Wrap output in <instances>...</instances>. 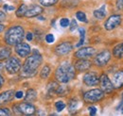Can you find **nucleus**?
<instances>
[{
  "label": "nucleus",
  "mask_w": 123,
  "mask_h": 116,
  "mask_svg": "<svg viewBox=\"0 0 123 116\" xmlns=\"http://www.w3.org/2000/svg\"><path fill=\"white\" fill-rule=\"evenodd\" d=\"M4 29H5V27H4V25H2V24H0V33L4 30Z\"/></svg>",
  "instance_id": "obj_40"
},
{
  "label": "nucleus",
  "mask_w": 123,
  "mask_h": 116,
  "mask_svg": "<svg viewBox=\"0 0 123 116\" xmlns=\"http://www.w3.org/2000/svg\"><path fill=\"white\" fill-rule=\"evenodd\" d=\"M121 101L123 102V93H122V94H121Z\"/></svg>",
  "instance_id": "obj_43"
},
{
  "label": "nucleus",
  "mask_w": 123,
  "mask_h": 116,
  "mask_svg": "<svg viewBox=\"0 0 123 116\" xmlns=\"http://www.w3.org/2000/svg\"><path fill=\"white\" fill-rule=\"evenodd\" d=\"M14 97V91L13 90H9L6 91L4 93H0V106L8 104L9 102H11Z\"/></svg>",
  "instance_id": "obj_18"
},
{
  "label": "nucleus",
  "mask_w": 123,
  "mask_h": 116,
  "mask_svg": "<svg viewBox=\"0 0 123 116\" xmlns=\"http://www.w3.org/2000/svg\"><path fill=\"white\" fill-rule=\"evenodd\" d=\"M69 24H70V20L68 18H62L60 20V26L63 29L67 28L69 26Z\"/></svg>",
  "instance_id": "obj_29"
},
{
  "label": "nucleus",
  "mask_w": 123,
  "mask_h": 116,
  "mask_svg": "<svg viewBox=\"0 0 123 116\" xmlns=\"http://www.w3.org/2000/svg\"><path fill=\"white\" fill-rule=\"evenodd\" d=\"M111 81L114 85L115 90H121L123 89V69L117 70L116 72H114L113 76L111 78Z\"/></svg>",
  "instance_id": "obj_14"
},
{
  "label": "nucleus",
  "mask_w": 123,
  "mask_h": 116,
  "mask_svg": "<svg viewBox=\"0 0 123 116\" xmlns=\"http://www.w3.org/2000/svg\"><path fill=\"white\" fill-rule=\"evenodd\" d=\"M105 97V93L100 89H91L89 91H86L82 94V99L86 104H96L102 101Z\"/></svg>",
  "instance_id": "obj_5"
},
{
  "label": "nucleus",
  "mask_w": 123,
  "mask_h": 116,
  "mask_svg": "<svg viewBox=\"0 0 123 116\" xmlns=\"http://www.w3.org/2000/svg\"><path fill=\"white\" fill-rule=\"evenodd\" d=\"M123 23V15L120 13H114L111 14L105 20L103 24V28L107 31H113L120 27Z\"/></svg>",
  "instance_id": "obj_6"
},
{
  "label": "nucleus",
  "mask_w": 123,
  "mask_h": 116,
  "mask_svg": "<svg viewBox=\"0 0 123 116\" xmlns=\"http://www.w3.org/2000/svg\"><path fill=\"white\" fill-rule=\"evenodd\" d=\"M96 53H97V49L95 47H93V46H84V47L79 48L77 51L74 53V58L76 59H80V58L89 59V58H93Z\"/></svg>",
  "instance_id": "obj_9"
},
{
  "label": "nucleus",
  "mask_w": 123,
  "mask_h": 116,
  "mask_svg": "<svg viewBox=\"0 0 123 116\" xmlns=\"http://www.w3.org/2000/svg\"><path fill=\"white\" fill-rule=\"evenodd\" d=\"M57 82L62 84H67L76 77V70L74 65L69 61H63L55 70L54 74Z\"/></svg>",
  "instance_id": "obj_2"
},
{
  "label": "nucleus",
  "mask_w": 123,
  "mask_h": 116,
  "mask_svg": "<svg viewBox=\"0 0 123 116\" xmlns=\"http://www.w3.org/2000/svg\"><path fill=\"white\" fill-rule=\"evenodd\" d=\"M27 5H25V4H22L19 8H18V10L16 11V16L18 17V18H22V17H24L25 16V12H26V11H27Z\"/></svg>",
  "instance_id": "obj_26"
},
{
  "label": "nucleus",
  "mask_w": 123,
  "mask_h": 116,
  "mask_svg": "<svg viewBox=\"0 0 123 116\" xmlns=\"http://www.w3.org/2000/svg\"><path fill=\"white\" fill-rule=\"evenodd\" d=\"M59 2V0H39L40 5H42V7H52L54 5H56Z\"/></svg>",
  "instance_id": "obj_25"
},
{
  "label": "nucleus",
  "mask_w": 123,
  "mask_h": 116,
  "mask_svg": "<svg viewBox=\"0 0 123 116\" xmlns=\"http://www.w3.org/2000/svg\"><path fill=\"white\" fill-rule=\"evenodd\" d=\"M33 36H34V35H33L31 32H28L27 35H26V38H27V40H28L29 42H31V41L33 40Z\"/></svg>",
  "instance_id": "obj_36"
},
{
  "label": "nucleus",
  "mask_w": 123,
  "mask_h": 116,
  "mask_svg": "<svg viewBox=\"0 0 123 116\" xmlns=\"http://www.w3.org/2000/svg\"><path fill=\"white\" fill-rule=\"evenodd\" d=\"M112 57L117 59V60H122L123 59V41L119 42L116 44L113 49H112Z\"/></svg>",
  "instance_id": "obj_17"
},
{
  "label": "nucleus",
  "mask_w": 123,
  "mask_h": 116,
  "mask_svg": "<svg viewBox=\"0 0 123 116\" xmlns=\"http://www.w3.org/2000/svg\"><path fill=\"white\" fill-rule=\"evenodd\" d=\"M79 32H80V39L79 43L76 44V47L82 46V44H84V41H85V29L83 28H79Z\"/></svg>",
  "instance_id": "obj_24"
},
{
  "label": "nucleus",
  "mask_w": 123,
  "mask_h": 116,
  "mask_svg": "<svg viewBox=\"0 0 123 116\" xmlns=\"http://www.w3.org/2000/svg\"><path fill=\"white\" fill-rule=\"evenodd\" d=\"M74 68L76 70V72L79 73H85L89 71L93 66V62L89 59H85V58H80L75 61V63L73 64Z\"/></svg>",
  "instance_id": "obj_13"
},
{
  "label": "nucleus",
  "mask_w": 123,
  "mask_h": 116,
  "mask_svg": "<svg viewBox=\"0 0 123 116\" xmlns=\"http://www.w3.org/2000/svg\"><path fill=\"white\" fill-rule=\"evenodd\" d=\"M88 110H89V114L91 116H94L97 114V111H98V110H97V108L96 107H94V106H90V107H88Z\"/></svg>",
  "instance_id": "obj_34"
},
{
  "label": "nucleus",
  "mask_w": 123,
  "mask_h": 116,
  "mask_svg": "<svg viewBox=\"0 0 123 116\" xmlns=\"http://www.w3.org/2000/svg\"><path fill=\"white\" fill-rule=\"evenodd\" d=\"M21 67H22L21 61L15 57H10L6 62V70L9 74H12V75L20 72Z\"/></svg>",
  "instance_id": "obj_12"
},
{
  "label": "nucleus",
  "mask_w": 123,
  "mask_h": 116,
  "mask_svg": "<svg viewBox=\"0 0 123 116\" xmlns=\"http://www.w3.org/2000/svg\"><path fill=\"white\" fill-rule=\"evenodd\" d=\"M15 52L16 54L21 58H27L31 53V49L30 44L27 43H19L15 44Z\"/></svg>",
  "instance_id": "obj_15"
},
{
  "label": "nucleus",
  "mask_w": 123,
  "mask_h": 116,
  "mask_svg": "<svg viewBox=\"0 0 123 116\" xmlns=\"http://www.w3.org/2000/svg\"><path fill=\"white\" fill-rule=\"evenodd\" d=\"M93 64L96 67L98 68H104L106 67L109 62L112 59V52L109 49H102L98 53H96L95 56L93 57Z\"/></svg>",
  "instance_id": "obj_4"
},
{
  "label": "nucleus",
  "mask_w": 123,
  "mask_h": 116,
  "mask_svg": "<svg viewBox=\"0 0 123 116\" xmlns=\"http://www.w3.org/2000/svg\"><path fill=\"white\" fill-rule=\"evenodd\" d=\"M120 110H121V113L123 114V106L121 107V108H120Z\"/></svg>",
  "instance_id": "obj_42"
},
{
  "label": "nucleus",
  "mask_w": 123,
  "mask_h": 116,
  "mask_svg": "<svg viewBox=\"0 0 123 116\" xmlns=\"http://www.w3.org/2000/svg\"><path fill=\"white\" fill-rule=\"evenodd\" d=\"M6 20V14L3 12H0V24Z\"/></svg>",
  "instance_id": "obj_37"
},
{
  "label": "nucleus",
  "mask_w": 123,
  "mask_h": 116,
  "mask_svg": "<svg viewBox=\"0 0 123 116\" xmlns=\"http://www.w3.org/2000/svg\"><path fill=\"white\" fill-rule=\"evenodd\" d=\"M80 107V101L78 100L77 98H72L70 99V101L68 103V110L70 113L74 114L76 111H78Z\"/></svg>",
  "instance_id": "obj_20"
},
{
  "label": "nucleus",
  "mask_w": 123,
  "mask_h": 116,
  "mask_svg": "<svg viewBox=\"0 0 123 116\" xmlns=\"http://www.w3.org/2000/svg\"><path fill=\"white\" fill-rule=\"evenodd\" d=\"M4 10L5 11H12V10H14V7H11V6H8V5H5L4 6Z\"/></svg>",
  "instance_id": "obj_38"
},
{
  "label": "nucleus",
  "mask_w": 123,
  "mask_h": 116,
  "mask_svg": "<svg viewBox=\"0 0 123 116\" xmlns=\"http://www.w3.org/2000/svg\"><path fill=\"white\" fill-rule=\"evenodd\" d=\"M14 97L17 99H20V98H23L24 97V93L22 91H18L14 93Z\"/></svg>",
  "instance_id": "obj_35"
},
{
  "label": "nucleus",
  "mask_w": 123,
  "mask_h": 116,
  "mask_svg": "<svg viewBox=\"0 0 123 116\" xmlns=\"http://www.w3.org/2000/svg\"><path fill=\"white\" fill-rule=\"evenodd\" d=\"M100 90L105 94H112L116 90L114 88V85L111 81V78L109 77L106 73H102L99 75V83H98Z\"/></svg>",
  "instance_id": "obj_8"
},
{
  "label": "nucleus",
  "mask_w": 123,
  "mask_h": 116,
  "mask_svg": "<svg viewBox=\"0 0 123 116\" xmlns=\"http://www.w3.org/2000/svg\"><path fill=\"white\" fill-rule=\"evenodd\" d=\"M11 54H12V49L11 48H9V47L2 48L0 50V61L8 59L11 57Z\"/></svg>",
  "instance_id": "obj_23"
},
{
  "label": "nucleus",
  "mask_w": 123,
  "mask_h": 116,
  "mask_svg": "<svg viewBox=\"0 0 123 116\" xmlns=\"http://www.w3.org/2000/svg\"><path fill=\"white\" fill-rule=\"evenodd\" d=\"M45 40H46V42L47 43V44H53V43H54V41H55V37H54V35H53V34L48 33V34H46V35Z\"/></svg>",
  "instance_id": "obj_30"
},
{
  "label": "nucleus",
  "mask_w": 123,
  "mask_h": 116,
  "mask_svg": "<svg viewBox=\"0 0 123 116\" xmlns=\"http://www.w3.org/2000/svg\"><path fill=\"white\" fill-rule=\"evenodd\" d=\"M93 15H94V17H95L97 20H98V21L103 20V19L106 17V15H107L106 5H102L99 9L95 10V11L93 12Z\"/></svg>",
  "instance_id": "obj_19"
},
{
  "label": "nucleus",
  "mask_w": 123,
  "mask_h": 116,
  "mask_svg": "<svg viewBox=\"0 0 123 116\" xmlns=\"http://www.w3.org/2000/svg\"><path fill=\"white\" fill-rule=\"evenodd\" d=\"M69 26H70V31H74L75 29H77L78 28V23H77V21L75 20V19H72L71 20V22H70V24H69Z\"/></svg>",
  "instance_id": "obj_32"
},
{
  "label": "nucleus",
  "mask_w": 123,
  "mask_h": 116,
  "mask_svg": "<svg viewBox=\"0 0 123 116\" xmlns=\"http://www.w3.org/2000/svg\"><path fill=\"white\" fill-rule=\"evenodd\" d=\"M76 17H77V19L80 22H82V23H87L88 22L85 12H82V11H78L76 12Z\"/></svg>",
  "instance_id": "obj_27"
},
{
  "label": "nucleus",
  "mask_w": 123,
  "mask_h": 116,
  "mask_svg": "<svg viewBox=\"0 0 123 116\" xmlns=\"http://www.w3.org/2000/svg\"><path fill=\"white\" fill-rule=\"evenodd\" d=\"M2 69H3V64H2L1 62H0V71H1Z\"/></svg>",
  "instance_id": "obj_41"
},
{
  "label": "nucleus",
  "mask_w": 123,
  "mask_h": 116,
  "mask_svg": "<svg viewBox=\"0 0 123 116\" xmlns=\"http://www.w3.org/2000/svg\"><path fill=\"white\" fill-rule=\"evenodd\" d=\"M11 115V110L7 108H0V116Z\"/></svg>",
  "instance_id": "obj_33"
},
{
  "label": "nucleus",
  "mask_w": 123,
  "mask_h": 116,
  "mask_svg": "<svg viewBox=\"0 0 123 116\" xmlns=\"http://www.w3.org/2000/svg\"><path fill=\"white\" fill-rule=\"evenodd\" d=\"M44 12L43 7L39 5H31L27 7V11L25 12V17L27 18H33L41 15Z\"/></svg>",
  "instance_id": "obj_16"
},
{
  "label": "nucleus",
  "mask_w": 123,
  "mask_h": 116,
  "mask_svg": "<svg viewBox=\"0 0 123 116\" xmlns=\"http://www.w3.org/2000/svg\"><path fill=\"white\" fill-rule=\"evenodd\" d=\"M82 82L87 87H95L99 83V75L95 71H87L82 76Z\"/></svg>",
  "instance_id": "obj_11"
},
{
  "label": "nucleus",
  "mask_w": 123,
  "mask_h": 116,
  "mask_svg": "<svg viewBox=\"0 0 123 116\" xmlns=\"http://www.w3.org/2000/svg\"><path fill=\"white\" fill-rule=\"evenodd\" d=\"M4 82H5V79H4V77L0 75V88L3 86V84H4Z\"/></svg>",
  "instance_id": "obj_39"
},
{
  "label": "nucleus",
  "mask_w": 123,
  "mask_h": 116,
  "mask_svg": "<svg viewBox=\"0 0 123 116\" xmlns=\"http://www.w3.org/2000/svg\"><path fill=\"white\" fill-rule=\"evenodd\" d=\"M73 50V44L69 41H64L58 44L54 48V53L59 57H64L70 54Z\"/></svg>",
  "instance_id": "obj_10"
},
{
  "label": "nucleus",
  "mask_w": 123,
  "mask_h": 116,
  "mask_svg": "<svg viewBox=\"0 0 123 116\" xmlns=\"http://www.w3.org/2000/svg\"><path fill=\"white\" fill-rule=\"evenodd\" d=\"M25 37V30L21 26H14L10 28L6 32L5 41L9 45H15L23 41Z\"/></svg>",
  "instance_id": "obj_3"
},
{
  "label": "nucleus",
  "mask_w": 123,
  "mask_h": 116,
  "mask_svg": "<svg viewBox=\"0 0 123 116\" xmlns=\"http://www.w3.org/2000/svg\"><path fill=\"white\" fill-rule=\"evenodd\" d=\"M37 99V91L34 89H29L25 95V100L28 102H34Z\"/></svg>",
  "instance_id": "obj_21"
},
{
  "label": "nucleus",
  "mask_w": 123,
  "mask_h": 116,
  "mask_svg": "<svg viewBox=\"0 0 123 116\" xmlns=\"http://www.w3.org/2000/svg\"><path fill=\"white\" fill-rule=\"evenodd\" d=\"M13 110L16 114H23V115H32L36 111V107L31 104V102H23L13 106Z\"/></svg>",
  "instance_id": "obj_7"
},
{
  "label": "nucleus",
  "mask_w": 123,
  "mask_h": 116,
  "mask_svg": "<svg viewBox=\"0 0 123 116\" xmlns=\"http://www.w3.org/2000/svg\"><path fill=\"white\" fill-rule=\"evenodd\" d=\"M42 63H43V56L40 54L39 51H37L35 49L31 55L30 54L27 57L23 66L21 67V69H22L21 76H23V77L34 76L37 74V71Z\"/></svg>",
  "instance_id": "obj_1"
},
{
  "label": "nucleus",
  "mask_w": 123,
  "mask_h": 116,
  "mask_svg": "<svg viewBox=\"0 0 123 116\" xmlns=\"http://www.w3.org/2000/svg\"><path fill=\"white\" fill-rule=\"evenodd\" d=\"M50 73H51V68L48 64H46L42 67L41 71H40V77L42 79H47L48 76L50 75Z\"/></svg>",
  "instance_id": "obj_22"
},
{
  "label": "nucleus",
  "mask_w": 123,
  "mask_h": 116,
  "mask_svg": "<svg viewBox=\"0 0 123 116\" xmlns=\"http://www.w3.org/2000/svg\"><path fill=\"white\" fill-rule=\"evenodd\" d=\"M116 9L123 12V0H116Z\"/></svg>",
  "instance_id": "obj_31"
},
{
  "label": "nucleus",
  "mask_w": 123,
  "mask_h": 116,
  "mask_svg": "<svg viewBox=\"0 0 123 116\" xmlns=\"http://www.w3.org/2000/svg\"><path fill=\"white\" fill-rule=\"evenodd\" d=\"M65 107H66V105H65V103L63 101H57L55 103V108H56L57 111H59V112L62 111V110H63Z\"/></svg>",
  "instance_id": "obj_28"
}]
</instances>
